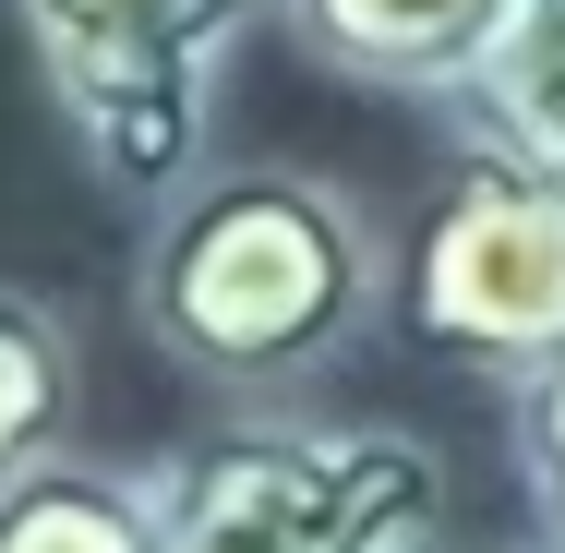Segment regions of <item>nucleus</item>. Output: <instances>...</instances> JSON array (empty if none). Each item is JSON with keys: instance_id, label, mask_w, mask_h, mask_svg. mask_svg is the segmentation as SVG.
<instances>
[{"instance_id": "obj_1", "label": "nucleus", "mask_w": 565, "mask_h": 553, "mask_svg": "<svg viewBox=\"0 0 565 553\" xmlns=\"http://www.w3.org/2000/svg\"><path fill=\"white\" fill-rule=\"evenodd\" d=\"M385 289L397 253L373 241V217L289 157H217L205 181H181L145 217V265H132V313L157 361L241 410L326 385L385 326Z\"/></svg>"}, {"instance_id": "obj_9", "label": "nucleus", "mask_w": 565, "mask_h": 553, "mask_svg": "<svg viewBox=\"0 0 565 553\" xmlns=\"http://www.w3.org/2000/svg\"><path fill=\"white\" fill-rule=\"evenodd\" d=\"M518 481H530V518L565 553V361L518 373Z\"/></svg>"}, {"instance_id": "obj_2", "label": "nucleus", "mask_w": 565, "mask_h": 553, "mask_svg": "<svg viewBox=\"0 0 565 553\" xmlns=\"http://www.w3.org/2000/svg\"><path fill=\"white\" fill-rule=\"evenodd\" d=\"M36 85L73 132L85 181L157 217L181 181L217 169V109L241 49L277 24V0H12Z\"/></svg>"}, {"instance_id": "obj_6", "label": "nucleus", "mask_w": 565, "mask_h": 553, "mask_svg": "<svg viewBox=\"0 0 565 553\" xmlns=\"http://www.w3.org/2000/svg\"><path fill=\"white\" fill-rule=\"evenodd\" d=\"M457 157H493V169H542L565 181V0H518L493 61L446 97Z\"/></svg>"}, {"instance_id": "obj_10", "label": "nucleus", "mask_w": 565, "mask_h": 553, "mask_svg": "<svg viewBox=\"0 0 565 553\" xmlns=\"http://www.w3.org/2000/svg\"><path fill=\"white\" fill-rule=\"evenodd\" d=\"M457 553H469V542H457ZM518 553H554V542H518Z\"/></svg>"}, {"instance_id": "obj_7", "label": "nucleus", "mask_w": 565, "mask_h": 553, "mask_svg": "<svg viewBox=\"0 0 565 553\" xmlns=\"http://www.w3.org/2000/svg\"><path fill=\"white\" fill-rule=\"evenodd\" d=\"M0 553H169V506H157V469H120V457H36L24 481H0Z\"/></svg>"}, {"instance_id": "obj_3", "label": "nucleus", "mask_w": 565, "mask_h": 553, "mask_svg": "<svg viewBox=\"0 0 565 553\" xmlns=\"http://www.w3.org/2000/svg\"><path fill=\"white\" fill-rule=\"evenodd\" d=\"M169 553H422L446 542V457L397 422L241 410L205 445L157 457Z\"/></svg>"}, {"instance_id": "obj_4", "label": "nucleus", "mask_w": 565, "mask_h": 553, "mask_svg": "<svg viewBox=\"0 0 565 553\" xmlns=\"http://www.w3.org/2000/svg\"><path fill=\"white\" fill-rule=\"evenodd\" d=\"M385 313L422 337V349L493 373V385L565 361V181L457 157L446 205H434L422 241L397 253Z\"/></svg>"}, {"instance_id": "obj_8", "label": "nucleus", "mask_w": 565, "mask_h": 553, "mask_svg": "<svg viewBox=\"0 0 565 553\" xmlns=\"http://www.w3.org/2000/svg\"><path fill=\"white\" fill-rule=\"evenodd\" d=\"M73 410H85L73 326L36 289H0V481H24L36 457H61L73 445Z\"/></svg>"}, {"instance_id": "obj_11", "label": "nucleus", "mask_w": 565, "mask_h": 553, "mask_svg": "<svg viewBox=\"0 0 565 553\" xmlns=\"http://www.w3.org/2000/svg\"><path fill=\"white\" fill-rule=\"evenodd\" d=\"M422 553H457V542H422Z\"/></svg>"}, {"instance_id": "obj_5", "label": "nucleus", "mask_w": 565, "mask_h": 553, "mask_svg": "<svg viewBox=\"0 0 565 553\" xmlns=\"http://www.w3.org/2000/svg\"><path fill=\"white\" fill-rule=\"evenodd\" d=\"M505 12L518 0H277L301 61H326L338 85H373V97H422V109H446L493 61Z\"/></svg>"}]
</instances>
